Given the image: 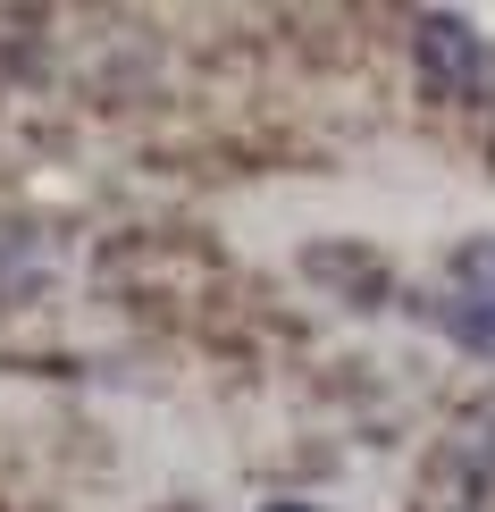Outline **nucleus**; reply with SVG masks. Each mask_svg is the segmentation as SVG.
Here are the masks:
<instances>
[{"label":"nucleus","mask_w":495,"mask_h":512,"mask_svg":"<svg viewBox=\"0 0 495 512\" xmlns=\"http://www.w3.org/2000/svg\"><path fill=\"white\" fill-rule=\"evenodd\" d=\"M420 311H428V328L454 336L462 353L495 361V236H462L445 252V269H437V286L420 294Z\"/></svg>","instance_id":"f257e3e1"},{"label":"nucleus","mask_w":495,"mask_h":512,"mask_svg":"<svg viewBox=\"0 0 495 512\" xmlns=\"http://www.w3.org/2000/svg\"><path fill=\"white\" fill-rule=\"evenodd\" d=\"M412 68L437 101H479L495 84V51L462 9H420L412 17Z\"/></svg>","instance_id":"f03ea898"},{"label":"nucleus","mask_w":495,"mask_h":512,"mask_svg":"<svg viewBox=\"0 0 495 512\" xmlns=\"http://www.w3.org/2000/svg\"><path fill=\"white\" fill-rule=\"evenodd\" d=\"M261 512H319V504H261Z\"/></svg>","instance_id":"7ed1b4c3"}]
</instances>
